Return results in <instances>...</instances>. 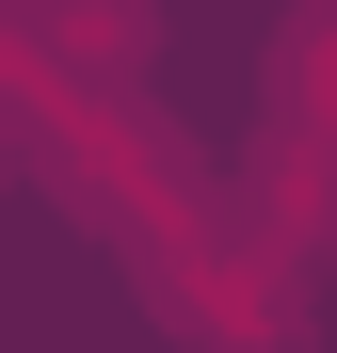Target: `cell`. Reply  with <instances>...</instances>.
Wrapping results in <instances>:
<instances>
[{"instance_id":"1","label":"cell","mask_w":337,"mask_h":353,"mask_svg":"<svg viewBox=\"0 0 337 353\" xmlns=\"http://www.w3.org/2000/svg\"><path fill=\"white\" fill-rule=\"evenodd\" d=\"M32 32H96V48H81V65H96V81H129L161 17H145V0H32Z\"/></svg>"},{"instance_id":"2","label":"cell","mask_w":337,"mask_h":353,"mask_svg":"<svg viewBox=\"0 0 337 353\" xmlns=\"http://www.w3.org/2000/svg\"><path fill=\"white\" fill-rule=\"evenodd\" d=\"M305 17H337V0H305Z\"/></svg>"}]
</instances>
